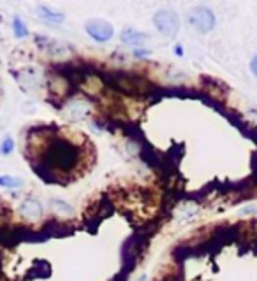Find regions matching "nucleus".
Returning a JSON list of instances; mask_svg holds the SVG:
<instances>
[{
	"instance_id": "6e6552de",
	"label": "nucleus",
	"mask_w": 257,
	"mask_h": 281,
	"mask_svg": "<svg viewBox=\"0 0 257 281\" xmlns=\"http://www.w3.org/2000/svg\"><path fill=\"white\" fill-rule=\"evenodd\" d=\"M23 185V179L18 176H0V186L2 188H19Z\"/></svg>"
},
{
	"instance_id": "423d86ee",
	"label": "nucleus",
	"mask_w": 257,
	"mask_h": 281,
	"mask_svg": "<svg viewBox=\"0 0 257 281\" xmlns=\"http://www.w3.org/2000/svg\"><path fill=\"white\" fill-rule=\"evenodd\" d=\"M21 211L25 216L34 220L42 215V206L35 199H26V200H23V204H21Z\"/></svg>"
},
{
	"instance_id": "39448f33",
	"label": "nucleus",
	"mask_w": 257,
	"mask_h": 281,
	"mask_svg": "<svg viewBox=\"0 0 257 281\" xmlns=\"http://www.w3.org/2000/svg\"><path fill=\"white\" fill-rule=\"evenodd\" d=\"M37 18L41 19V21L48 23V25H60V23H63V19H65V14L56 11V9L49 7V5H39Z\"/></svg>"
},
{
	"instance_id": "7ed1b4c3",
	"label": "nucleus",
	"mask_w": 257,
	"mask_h": 281,
	"mask_svg": "<svg viewBox=\"0 0 257 281\" xmlns=\"http://www.w3.org/2000/svg\"><path fill=\"white\" fill-rule=\"evenodd\" d=\"M85 30L90 37L97 42H108L113 37V33H115L111 23H108L106 19H97V18L88 19L85 25Z\"/></svg>"
},
{
	"instance_id": "f03ea898",
	"label": "nucleus",
	"mask_w": 257,
	"mask_h": 281,
	"mask_svg": "<svg viewBox=\"0 0 257 281\" xmlns=\"http://www.w3.org/2000/svg\"><path fill=\"white\" fill-rule=\"evenodd\" d=\"M153 25L157 26L162 35L166 37H175L180 30V19L173 9H160L153 14Z\"/></svg>"
},
{
	"instance_id": "1a4fd4ad",
	"label": "nucleus",
	"mask_w": 257,
	"mask_h": 281,
	"mask_svg": "<svg viewBox=\"0 0 257 281\" xmlns=\"http://www.w3.org/2000/svg\"><path fill=\"white\" fill-rule=\"evenodd\" d=\"M12 149H14V142H12L11 137H5V139L2 140V144H0V153L7 156L12 153Z\"/></svg>"
},
{
	"instance_id": "20e7f679",
	"label": "nucleus",
	"mask_w": 257,
	"mask_h": 281,
	"mask_svg": "<svg viewBox=\"0 0 257 281\" xmlns=\"http://www.w3.org/2000/svg\"><path fill=\"white\" fill-rule=\"evenodd\" d=\"M120 39L125 46H131V48H141L145 46V42L148 41V33L138 32L134 28H125L120 33Z\"/></svg>"
},
{
	"instance_id": "9d476101",
	"label": "nucleus",
	"mask_w": 257,
	"mask_h": 281,
	"mask_svg": "<svg viewBox=\"0 0 257 281\" xmlns=\"http://www.w3.org/2000/svg\"><path fill=\"white\" fill-rule=\"evenodd\" d=\"M250 70H252V74L257 78V55L254 56L252 60H250Z\"/></svg>"
},
{
	"instance_id": "9b49d317",
	"label": "nucleus",
	"mask_w": 257,
	"mask_h": 281,
	"mask_svg": "<svg viewBox=\"0 0 257 281\" xmlns=\"http://www.w3.org/2000/svg\"><path fill=\"white\" fill-rule=\"evenodd\" d=\"M175 51L178 53V55H183V49L180 48V46H176V48H175Z\"/></svg>"
},
{
	"instance_id": "0eeeda50",
	"label": "nucleus",
	"mask_w": 257,
	"mask_h": 281,
	"mask_svg": "<svg viewBox=\"0 0 257 281\" xmlns=\"http://www.w3.org/2000/svg\"><path fill=\"white\" fill-rule=\"evenodd\" d=\"M12 33H14L18 39H23L28 35V30H26V25L23 23V19L19 16H14L12 19Z\"/></svg>"
},
{
	"instance_id": "f257e3e1",
	"label": "nucleus",
	"mask_w": 257,
	"mask_h": 281,
	"mask_svg": "<svg viewBox=\"0 0 257 281\" xmlns=\"http://www.w3.org/2000/svg\"><path fill=\"white\" fill-rule=\"evenodd\" d=\"M187 21L196 32L199 33H208L215 28V12L206 5H196L189 11L187 14Z\"/></svg>"
}]
</instances>
